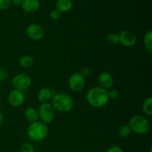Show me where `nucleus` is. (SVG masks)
I'll return each mask as SVG.
<instances>
[{"label":"nucleus","instance_id":"5701e85b","mask_svg":"<svg viewBox=\"0 0 152 152\" xmlns=\"http://www.w3.org/2000/svg\"><path fill=\"white\" fill-rule=\"evenodd\" d=\"M108 94L109 99H116L118 98L119 92L116 89H111V90L108 91Z\"/></svg>","mask_w":152,"mask_h":152},{"label":"nucleus","instance_id":"a878e982","mask_svg":"<svg viewBox=\"0 0 152 152\" xmlns=\"http://www.w3.org/2000/svg\"><path fill=\"white\" fill-rule=\"evenodd\" d=\"M106 152H123V151L120 146L115 145V146H112L110 148H108Z\"/></svg>","mask_w":152,"mask_h":152},{"label":"nucleus","instance_id":"423d86ee","mask_svg":"<svg viewBox=\"0 0 152 152\" xmlns=\"http://www.w3.org/2000/svg\"><path fill=\"white\" fill-rule=\"evenodd\" d=\"M32 80L29 75L26 74H19L12 79V86L14 89L19 91L27 90L31 86Z\"/></svg>","mask_w":152,"mask_h":152},{"label":"nucleus","instance_id":"4be33fe9","mask_svg":"<svg viewBox=\"0 0 152 152\" xmlns=\"http://www.w3.org/2000/svg\"><path fill=\"white\" fill-rule=\"evenodd\" d=\"M11 0H0V10H5L10 7Z\"/></svg>","mask_w":152,"mask_h":152},{"label":"nucleus","instance_id":"39448f33","mask_svg":"<svg viewBox=\"0 0 152 152\" xmlns=\"http://www.w3.org/2000/svg\"><path fill=\"white\" fill-rule=\"evenodd\" d=\"M39 118L44 123H49L52 122L55 117V110L52 105L48 102L41 103L38 109Z\"/></svg>","mask_w":152,"mask_h":152},{"label":"nucleus","instance_id":"1a4fd4ad","mask_svg":"<svg viewBox=\"0 0 152 152\" xmlns=\"http://www.w3.org/2000/svg\"><path fill=\"white\" fill-rule=\"evenodd\" d=\"M25 99V94L23 91L13 89L7 96V101L13 107H19L22 105Z\"/></svg>","mask_w":152,"mask_h":152},{"label":"nucleus","instance_id":"ddd939ff","mask_svg":"<svg viewBox=\"0 0 152 152\" xmlns=\"http://www.w3.org/2000/svg\"><path fill=\"white\" fill-rule=\"evenodd\" d=\"M53 91L48 88H42L40 89L39 91L37 94V99L41 103H45L48 102L53 96Z\"/></svg>","mask_w":152,"mask_h":152},{"label":"nucleus","instance_id":"c756f323","mask_svg":"<svg viewBox=\"0 0 152 152\" xmlns=\"http://www.w3.org/2000/svg\"><path fill=\"white\" fill-rule=\"evenodd\" d=\"M91 152H99V151H91Z\"/></svg>","mask_w":152,"mask_h":152},{"label":"nucleus","instance_id":"9b49d317","mask_svg":"<svg viewBox=\"0 0 152 152\" xmlns=\"http://www.w3.org/2000/svg\"><path fill=\"white\" fill-rule=\"evenodd\" d=\"M98 83L99 84V87L108 90L111 88L114 85V78L112 75L108 72H102L98 76Z\"/></svg>","mask_w":152,"mask_h":152},{"label":"nucleus","instance_id":"f03ea898","mask_svg":"<svg viewBox=\"0 0 152 152\" xmlns=\"http://www.w3.org/2000/svg\"><path fill=\"white\" fill-rule=\"evenodd\" d=\"M51 105L55 111L61 113L69 112L74 105V99L67 93H56L51 99Z\"/></svg>","mask_w":152,"mask_h":152},{"label":"nucleus","instance_id":"a211bd4d","mask_svg":"<svg viewBox=\"0 0 152 152\" xmlns=\"http://www.w3.org/2000/svg\"><path fill=\"white\" fill-rule=\"evenodd\" d=\"M142 111L146 115H152V98L151 96L146 98L142 104Z\"/></svg>","mask_w":152,"mask_h":152},{"label":"nucleus","instance_id":"c85d7f7f","mask_svg":"<svg viewBox=\"0 0 152 152\" xmlns=\"http://www.w3.org/2000/svg\"><path fill=\"white\" fill-rule=\"evenodd\" d=\"M4 116H3V114L0 112V126H2L3 123H4Z\"/></svg>","mask_w":152,"mask_h":152},{"label":"nucleus","instance_id":"b1692460","mask_svg":"<svg viewBox=\"0 0 152 152\" xmlns=\"http://www.w3.org/2000/svg\"><path fill=\"white\" fill-rule=\"evenodd\" d=\"M61 13L57 10L56 9H54V10H51V12L50 13V19H53V20H57L60 18Z\"/></svg>","mask_w":152,"mask_h":152},{"label":"nucleus","instance_id":"20e7f679","mask_svg":"<svg viewBox=\"0 0 152 152\" xmlns=\"http://www.w3.org/2000/svg\"><path fill=\"white\" fill-rule=\"evenodd\" d=\"M129 126L132 132L138 134H145L150 129L148 120L141 115H135L132 117L129 120Z\"/></svg>","mask_w":152,"mask_h":152},{"label":"nucleus","instance_id":"2eb2a0df","mask_svg":"<svg viewBox=\"0 0 152 152\" xmlns=\"http://www.w3.org/2000/svg\"><path fill=\"white\" fill-rule=\"evenodd\" d=\"M25 117L28 121L31 123L38 121L39 120V114L38 111L32 107H28L25 110Z\"/></svg>","mask_w":152,"mask_h":152},{"label":"nucleus","instance_id":"f3484780","mask_svg":"<svg viewBox=\"0 0 152 152\" xmlns=\"http://www.w3.org/2000/svg\"><path fill=\"white\" fill-rule=\"evenodd\" d=\"M143 43L145 48L151 54L152 52V31H149L145 34L143 39Z\"/></svg>","mask_w":152,"mask_h":152},{"label":"nucleus","instance_id":"4468645a","mask_svg":"<svg viewBox=\"0 0 152 152\" xmlns=\"http://www.w3.org/2000/svg\"><path fill=\"white\" fill-rule=\"evenodd\" d=\"M73 2L71 0H58L56 3V9L60 13H66L71 10Z\"/></svg>","mask_w":152,"mask_h":152},{"label":"nucleus","instance_id":"aec40b11","mask_svg":"<svg viewBox=\"0 0 152 152\" xmlns=\"http://www.w3.org/2000/svg\"><path fill=\"white\" fill-rule=\"evenodd\" d=\"M20 152H34V145L30 142H25L21 145Z\"/></svg>","mask_w":152,"mask_h":152},{"label":"nucleus","instance_id":"0eeeda50","mask_svg":"<svg viewBox=\"0 0 152 152\" xmlns=\"http://www.w3.org/2000/svg\"><path fill=\"white\" fill-rule=\"evenodd\" d=\"M86 85V78L80 73H74L68 80V86L71 91L75 92L83 90Z\"/></svg>","mask_w":152,"mask_h":152},{"label":"nucleus","instance_id":"6e6552de","mask_svg":"<svg viewBox=\"0 0 152 152\" xmlns=\"http://www.w3.org/2000/svg\"><path fill=\"white\" fill-rule=\"evenodd\" d=\"M119 37V43L127 48H131L137 42V37L132 31L129 30L123 31Z\"/></svg>","mask_w":152,"mask_h":152},{"label":"nucleus","instance_id":"f257e3e1","mask_svg":"<svg viewBox=\"0 0 152 152\" xmlns=\"http://www.w3.org/2000/svg\"><path fill=\"white\" fill-rule=\"evenodd\" d=\"M108 91L99 86L91 88L86 95L87 102L94 108H102L109 101Z\"/></svg>","mask_w":152,"mask_h":152},{"label":"nucleus","instance_id":"f8f14e48","mask_svg":"<svg viewBox=\"0 0 152 152\" xmlns=\"http://www.w3.org/2000/svg\"><path fill=\"white\" fill-rule=\"evenodd\" d=\"M22 8L27 13H34L37 11L40 7L39 0H22Z\"/></svg>","mask_w":152,"mask_h":152},{"label":"nucleus","instance_id":"9d476101","mask_svg":"<svg viewBox=\"0 0 152 152\" xmlns=\"http://www.w3.org/2000/svg\"><path fill=\"white\" fill-rule=\"evenodd\" d=\"M26 34L31 39L39 40L44 37L45 31L41 25L38 24H31L27 28Z\"/></svg>","mask_w":152,"mask_h":152},{"label":"nucleus","instance_id":"bb28decb","mask_svg":"<svg viewBox=\"0 0 152 152\" xmlns=\"http://www.w3.org/2000/svg\"><path fill=\"white\" fill-rule=\"evenodd\" d=\"M7 77V72L4 70L0 69V80H4Z\"/></svg>","mask_w":152,"mask_h":152},{"label":"nucleus","instance_id":"cd10ccee","mask_svg":"<svg viewBox=\"0 0 152 152\" xmlns=\"http://www.w3.org/2000/svg\"><path fill=\"white\" fill-rule=\"evenodd\" d=\"M12 3L16 6H19L22 4V0H11Z\"/></svg>","mask_w":152,"mask_h":152},{"label":"nucleus","instance_id":"dca6fc26","mask_svg":"<svg viewBox=\"0 0 152 152\" xmlns=\"http://www.w3.org/2000/svg\"><path fill=\"white\" fill-rule=\"evenodd\" d=\"M19 65L24 68H30L34 65V58L29 55H25L19 59Z\"/></svg>","mask_w":152,"mask_h":152},{"label":"nucleus","instance_id":"412c9836","mask_svg":"<svg viewBox=\"0 0 152 152\" xmlns=\"http://www.w3.org/2000/svg\"><path fill=\"white\" fill-rule=\"evenodd\" d=\"M107 40L108 41V42L112 45L117 44V43H119L118 34H115V33L109 34L108 35V37H107Z\"/></svg>","mask_w":152,"mask_h":152},{"label":"nucleus","instance_id":"6ab92c4d","mask_svg":"<svg viewBox=\"0 0 152 152\" xmlns=\"http://www.w3.org/2000/svg\"><path fill=\"white\" fill-rule=\"evenodd\" d=\"M131 132H132V131H131L130 128H129V126H126V125L120 126V129H118V135L121 138L128 137L130 135Z\"/></svg>","mask_w":152,"mask_h":152},{"label":"nucleus","instance_id":"7ed1b4c3","mask_svg":"<svg viewBox=\"0 0 152 152\" xmlns=\"http://www.w3.org/2000/svg\"><path fill=\"white\" fill-rule=\"evenodd\" d=\"M27 134L30 139L34 141H40L47 137L48 134V128L45 123L42 121L31 123L28 126Z\"/></svg>","mask_w":152,"mask_h":152},{"label":"nucleus","instance_id":"393cba45","mask_svg":"<svg viewBox=\"0 0 152 152\" xmlns=\"http://www.w3.org/2000/svg\"><path fill=\"white\" fill-rule=\"evenodd\" d=\"M80 74L86 78V77H88L91 74V70L90 68L88 67H84L80 70Z\"/></svg>","mask_w":152,"mask_h":152}]
</instances>
